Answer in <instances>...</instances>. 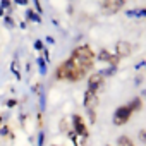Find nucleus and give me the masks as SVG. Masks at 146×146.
Here are the masks:
<instances>
[{
	"label": "nucleus",
	"mask_w": 146,
	"mask_h": 146,
	"mask_svg": "<svg viewBox=\"0 0 146 146\" xmlns=\"http://www.w3.org/2000/svg\"><path fill=\"white\" fill-rule=\"evenodd\" d=\"M88 74V72L79 67L74 60H64L62 64H58V67L55 69V79L57 81H69V83H78L81 81L84 76Z\"/></svg>",
	"instance_id": "nucleus-1"
},
{
	"label": "nucleus",
	"mask_w": 146,
	"mask_h": 146,
	"mask_svg": "<svg viewBox=\"0 0 146 146\" xmlns=\"http://www.w3.org/2000/svg\"><path fill=\"white\" fill-rule=\"evenodd\" d=\"M69 58H70V60H74L79 67H83V69L88 72V70L93 69L96 55H95V52L91 50L90 45H79V46H76L74 50H72V53H70Z\"/></svg>",
	"instance_id": "nucleus-2"
},
{
	"label": "nucleus",
	"mask_w": 146,
	"mask_h": 146,
	"mask_svg": "<svg viewBox=\"0 0 146 146\" xmlns=\"http://www.w3.org/2000/svg\"><path fill=\"white\" fill-rule=\"evenodd\" d=\"M125 5V0H102V12L105 16H113L117 12H120Z\"/></svg>",
	"instance_id": "nucleus-3"
},
{
	"label": "nucleus",
	"mask_w": 146,
	"mask_h": 146,
	"mask_svg": "<svg viewBox=\"0 0 146 146\" xmlns=\"http://www.w3.org/2000/svg\"><path fill=\"white\" fill-rule=\"evenodd\" d=\"M131 115H132L131 108H129L127 105H120L119 108H115L113 117H112V122H113V125L120 127V125H124V124H127V122H129Z\"/></svg>",
	"instance_id": "nucleus-4"
},
{
	"label": "nucleus",
	"mask_w": 146,
	"mask_h": 146,
	"mask_svg": "<svg viewBox=\"0 0 146 146\" xmlns=\"http://www.w3.org/2000/svg\"><path fill=\"white\" fill-rule=\"evenodd\" d=\"M70 124H72V131L74 132H78V134H81V136H90V129H88V124H86V120H84V117L83 115H79V113H74L70 117Z\"/></svg>",
	"instance_id": "nucleus-5"
},
{
	"label": "nucleus",
	"mask_w": 146,
	"mask_h": 146,
	"mask_svg": "<svg viewBox=\"0 0 146 146\" xmlns=\"http://www.w3.org/2000/svg\"><path fill=\"white\" fill-rule=\"evenodd\" d=\"M103 83H105V78L100 74V72H95V74H91V76L88 78V90L98 93V91L102 90Z\"/></svg>",
	"instance_id": "nucleus-6"
},
{
	"label": "nucleus",
	"mask_w": 146,
	"mask_h": 146,
	"mask_svg": "<svg viewBox=\"0 0 146 146\" xmlns=\"http://www.w3.org/2000/svg\"><path fill=\"white\" fill-rule=\"evenodd\" d=\"M98 102H100V98H98V93H95V91H90V90H86V91H84L83 103H84L86 110H95V108L98 107Z\"/></svg>",
	"instance_id": "nucleus-7"
},
{
	"label": "nucleus",
	"mask_w": 146,
	"mask_h": 146,
	"mask_svg": "<svg viewBox=\"0 0 146 146\" xmlns=\"http://www.w3.org/2000/svg\"><path fill=\"white\" fill-rule=\"evenodd\" d=\"M96 58H98V60H102V62H107L108 65H113V67H117V65H119V60H120V58H119L115 53L108 52L107 48H102Z\"/></svg>",
	"instance_id": "nucleus-8"
},
{
	"label": "nucleus",
	"mask_w": 146,
	"mask_h": 146,
	"mask_svg": "<svg viewBox=\"0 0 146 146\" xmlns=\"http://www.w3.org/2000/svg\"><path fill=\"white\" fill-rule=\"evenodd\" d=\"M131 53H132V45H131L129 41H124V40L117 41V45H115V55H117L119 58L129 57Z\"/></svg>",
	"instance_id": "nucleus-9"
},
{
	"label": "nucleus",
	"mask_w": 146,
	"mask_h": 146,
	"mask_svg": "<svg viewBox=\"0 0 146 146\" xmlns=\"http://www.w3.org/2000/svg\"><path fill=\"white\" fill-rule=\"evenodd\" d=\"M67 136H69V139L72 141V144H74V146H86L88 144V137L86 136H81V134L74 132L72 129L67 132Z\"/></svg>",
	"instance_id": "nucleus-10"
},
{
	"label": "nucleus",
	"mask_w": 146,
	"mask_h": 146,
	"mask_svg": "<svg viewBox=\"0 0 146 146\" xmlns=\"http://www.w3.org/2000/svg\"><path fill=\"white\" fill-rule=\"evenodd\" d=\"M127 107L131 108V112H132V113H134V112H139V110L143 108V98H141V96L132 98V100L127 103Z\"/></svg>",
	"instance_id": "nucleus-11"
},
{
	"label": "nucleus",
	"mask_w": 146,
	"mask_h": 146,
	"mask_svg": "<svg viewBox=\"0 0 146 146\" xmlns=\"http://www.w3.org/2000/svg\"><path fill=\"white\" fill-rule=\"evenodd\" d=\"M117 146H136V144H134V141H132L129 136H119Z\"/></svg>",
	"instance_id": "nucleus-12"
},
{
	"label": "nucleus",
	"mask_w": 146,
	"mask_h": 146,
	"mask_svg": "<svg viewBox=\"0 0 146 146\" xmlns=\"http://www.w3.org/2000/svg\"><path fill=\"white\" fill-rule=\"evenodd\" d=\"M26 17H28L29 21H33V23H41V17H40L33 9H28V11H26Z\"/></svg>",
	"instance_id": "nucleus-13"
},
{
	"label": "nucleus",
	"mask_w": 146,
	"mask_h": 146,
	"mask_svg": "<svg viewBox=\"0 0 146 146\" xmlns=\"http://www.w3.org/2000/svg\"><path fill=\"white\" fill-rule=\"evenodd\" d=\"M129 17H144L146 16V9H136V11H127Z\"/></svg>",
	"instance_id": "nucleus-14"
},
{
	"label": "nucleus",
	"mask_w": 146,
	"mask_h": 146,
	"mask_svg": "<svg viewBox=\"0 0 146 146\" xmlns=\"http://www.w3.org/2000/svg\"><path fill=\"white\" fill-rule=\"evenodd\" d=\"M36 64H38V67H40V72L45 76V74H46V60H45L43 57H38V58H36Z\"/></svg>",
	"instance_id": "nucleus-15"
},
{
	"label": "nucleus",
	"mask_w": 146,
	"mask_h": 146,
	"mask_svg": "<svg viewBox=\"0 0 146 146\" xmlns=\"http://www.w3.org/2000/svg\"><path fill=\"white\" fill-rule=\"evenodd\" d=\"M58 127H60V131H62V132H65V134H67V132L70 131V127H69V119H62V120H60V124H58Z\"/></svg>",
	"instance_id": "nucleus-16"
},
{
	"label": "nucleus",
	"mask_w": 146,
	"mask_h": 146,
	"mask_svg": "<svg viewBox=\"0 0 146 146\" xmlns=\"http://www.w3.org/2000/svg\"><path fill=\"white\" fill-rule=\"evenodd\" d=\"M115 70H117V67H113V65H108L105 70H102V72H100V74H102L103 78H105V76H113V74H115Z\"/></svg>",
	"instance_id": "nucleus-17"
},
{
	"label": "nucleus",
	"mask_w": 146,
	"mask_h": 146,
	"mask_svg": "<svg viewBox=\"0 0 146 146\" xmlns=\"http://www.w3.org/2000/svg\"><path fill=\"white\" fill-rule=\"evenodd\" d=\"M4 23H5V26H7V28H11V29H12V28L16 26L14 19H12V17H11L9 14H5V16H4Z\"/></svg>",
	"instance_id": "nucleus-18"
},
{
	"label": "nucleus",
	"mask_w": 146,
	"mask_h": 146,
	"mask_svg": "<svg viewBox=\"0 0 146 146\" xmlns=\"http://www.w3.org/2000/svg\"><path fill=\"white\" fill-rule=\"evenodd\" d=\"M11 70L16 74V79H21V72L17 70V60H14V62L11 64Z\"/></svg>",
	"instance_id": "nucleus-19"
},
{
	"label": "nucleus",
	"mask_w": 146,
	"mask_h": 146,
	"mask_svg": "<svg viewBox=\"0 0 146 146\" xmlns=\"http://www.w3.org/2000/svg\"><path fill=\"white\" fill-rule=\"evenodd\" d=\"M88 117H90V122L95 124L96 122V110H88Z\"/></svg>",
	"instance_id": "nucleus-20"
},
{
	"label": "nucleus",
	"mask_w": 146,
	"mask_h": 146,
	"mask_svg": "<svg viewBox=\"0 0 146 146\" xmlns=\"http://www.w3.org/2000/svg\"><path fill=\"white\" fill-rule=\"evenodd\" d=\"M0 7H2L4 11L7 9V11H11L12 9V4H11V0H2V5H0Z\"/></svg>",
	"instance_id": "nucleus-21"
},
{
	"label": "nucleus",
	"mask_w": 146,
	"mask_h": 146,
	"mask_svg": "<svg viewBox=\"0 0 146 146\" xmlns=\"http://www.w3.org/2000/svg\"><path fill=\"white\" fill-rule=\"evenodd\" d=\"M7 134H11V127L9 125H2L0 127V136H7Z\"/></svg>",
	"instance_id": "nucleus-22"
},
{
	"label": "nucleus",
	"mask_w": 146,
	"mask_h": 146,
	"mask_svg": "<svg viewBox=\"0 0 146 146\" xmlns=\"http://www.w3.org/2000/svg\"><path fill=\"white\" fill-rule=\"evenodd\" d=\"M137 136H139V141L146 144V131H144V129H141V131L137 132Z\"/></svg>",
	"instance_id": "nucleus-23"
},
{
	"label": "nucleus",
	"mask_w": 146,
	"mask_h": 146,
	"mask_svg": "<svg viewBox=\"0 0 146 146\" xmlns=\"http://www.w3.org/2000/svg\"><path fill=\"white\" fill-rule=\"evenodd\" d=\"M7 108H14L16 105H17V100H14V98H11V100H7Z\"/></svg>",
	"instance_id": "nucleus-24"
},
{
	"label": "nucleus",
	"mask_w": 146,
	"mask_h": 146,
	"mask_svg": "<svg viewBox=\"0 0 146 146\" xmlns=\"http://www.w3.org/2000/svg\"><path fill=\"white\" fill-rule=\"evenodd\" d=\"M45 144V132H40L38 134V146H43Z\"/></svg>",
	"instance_id": "nucleus-25"
},
{
	"label": "nucleus",
	"mask_w": 146,
	"mask_h": 146,
	"mask_svg": "<svg viewBox=\"0 0 146 146\" xmlns=\"http://www.w3.org/2000/svg\"><path fill=\"white\" fill-rule=\"evenodd\" d=\"M35 48H36V50H40V52H41V50H43V43H41V41H40V40H35Z\"/></svg>",
	"instance_id": "nucleus-26"
},
{
	"label": "nucleus",
	"mask_w": 146,
	"mask_h": 146,
	"mask_svg": "<svg viewBox=\"0 0 146 146\" xmlns=\"http://www.w3.org/2000/svg\"><path fill=\"white\" fill-rule=\"evenodd\" d=\"M33 2H35V5H36V12L40 14V12L43 11V9H41V4H40V0H33Z\"/></svg>",
	"instance_id": "nucleus-27"
},
{
	"label": "nucleus",
	"mask_w": 146,
	"mask_h": 146,
	"mask_svg": "<svg viewBox=\"0 0 146 146\" xmlns=\"http://www.w3.org/2000/svg\"><path fill=\"white\" fill-rule=\"evenodd\" d=\"M14 2H16L17 5H28V4H29V0H14Z\"/></svg>",
	"instance_id": "nucleus-28"
},
{
	"label": "nucleus",
	"mask_w": 146,
	"mask_h": 146,
	"mask_svg": "<svg viewBox=\"0 0 146 146\" xmlns=\"http://www.w3.org/2000/svg\"><path fill=\"white\" fill-rule=\"evenodd\" d=\"M4 16H5V11H4L2 7H0V17H4Z\"/></svg>",
	"instance_id": "nucleus-29"
},
{
	"label": "nucleus",
	"mask_w": 146,
	"mask_h": 146,
	"mask_svg": "<svg viewBox=\"0 0 146 146\" xmlns=\"http://www.w3.org/2000/svg\"><path fill=\"white\" fill-rule=\"evenodd\" d=\"M4 122H5V119H4L2 115H0V127H2V124H4Z\"/></svg>",
	"instance_id": "nucleus-30"
},
{
	"label": "nucleus",
	"mask_w": 146,
	"mask_h": 146,
	"mask_svg": "<svg viewBox=\"0 0 146 146\" xmlns=\"http://www.w3.org/2000/svg\"><path fill=\"white\" fill-rule=\"evenodd\" d=\"M143 98H146V90H144V91H143Z\"/></svg>",
	"instance_id": "nucleus-31"
},
{
	"label": "nucleus",
	"mask_w": 146,
	"mask_h": 146,
	"mask_svg": "<svg viewBox=\"0 0 146 146\" xmlns=\"http://www.w3.org/2000/svg\"><path fill=\"white\" fill-rule=\"evenodd\" d=\"M105 146H112V144H105Z\"/></svg>",
	"instance_id": "nucleus-32"
},
{
	"label": "nucleus",
	"mask_w": 146,
	"mask_h": 146,
	"mask_svg": "<svg viewBox=\"0 0 146 146\" xmlns=\"http://www.w3.org/2000/svg\"><path fill=\"white\" fill-rule=\"evenodd\" d=\"M53 146H60V144H53Z\"/></svg>",
	"instance_id": "nucleus-33"
}]
</instances>
